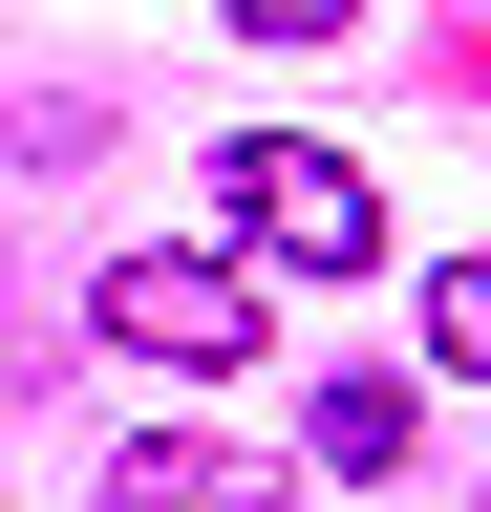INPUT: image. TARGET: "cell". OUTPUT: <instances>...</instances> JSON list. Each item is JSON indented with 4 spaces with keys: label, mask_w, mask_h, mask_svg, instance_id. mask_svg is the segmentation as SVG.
Wrapping results in <instances>:
<instances>
[{
    "label": "cell",
    "mask_w": 491,
    "mask_h": 512,
    "mask_svg": "<svg viewBox=\"0 0 491 512\" xmlns=\"http://www.w3.org/2000/svg\"><path fill=\"white\" fill-rule=\"evenodd\" d=\"M299 427H321V470H342V491H385V470H406V384H321Z\"/></svg>",
    "instance_id": "obj_4"
},
{
    "label": "cell",
    "mask_w": 491,
    "mask_h": 512,
    "mask_svg": "<svg viewBox=\"0 0 491 512\" xmlns=\"http://www.w3.org/2000/svg\"><path fill=\"white\" fill-rule=\"evenodd\" d=\"M427 363L491 384V256H449V278H427Z\"/></svg>",
    "instance_id": "obj_5"
},
{
    "label": "cell",
    "mask_w": 491,
    "mask_h": 512,
    "mask_svg": "<svg viewBox=\"0 0 491 512\" xmlns=\"http://www.w3.org/2000/svg\"><path fill=\"white\" fill-rule=\"evenodd\" d=\"M235 22H257V43H342V0H235Z\"/></svg>",
    "instance_id": "obj_6"
},
{
    "label": "cell",
    "mask_w": 491,
    "mask_h": 512,
    "mask_svg": "<svg viewBox=\"0 0 491 512\" xmlns=\"http://www.w3.org/2000/svg\"><path fill=\"white\" fill-rule=\"evenodd\" d=\"M214 214H235V256H299V278H363V256H385V192H363L342 150H299V128H235Z\"/></svg>",
    "instance_id": "obj_1"
},
{
    "label": "cell",
    "mask_w": 491,
    "mask_h": 512,
    "mask_svg": "<svg viewBox=\"0 0 491 512\" xmlns=\"http://www.w3.org/2000/svg\"><path fill=\"white\" fill-rule=\"evenodd\" d=\"M86 320H107V342H129V363H171V384H214V363H257V256H107V278H86Z\"/></svg>",
    "instance_id": "obj_2"
},
{
    "label": "cell",
    "mask_w": 491,
    "mask_h": 512,
    "mask_svg": "<svg viewBox=\"0 0 491 512\" xmlns=\"http://www.w3.org/2000/svg\"><path fill=\"white\" fill-rule=\"evenodd\" d=\"M107 512H299V491L257 470V448H193V427H171V448H129V470H107Z\"/></svg>",
    "instance_id": "obj_3"
}]
</instances>
